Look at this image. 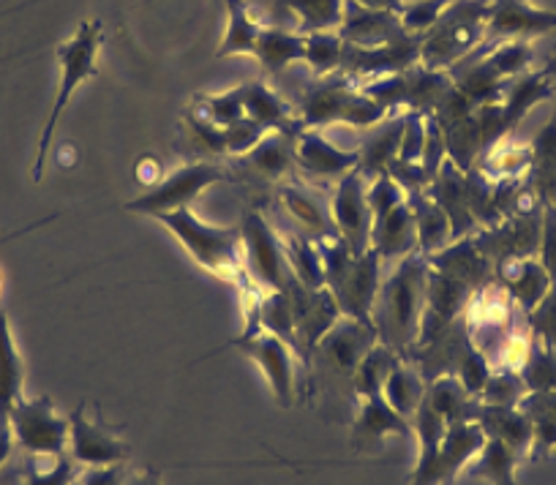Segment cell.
I'll return each instance as SVG.
<instances>
[{
  "instance_id": "12",
  "label": "cell",
  "mask_w": 556,
  "mask_h": 485,
  "mask_svg": "<svg viewBox=\"0 0 556 485\" xmlns=\"http://www.w3.org/2000/svg\"><path fill=\"white\" fill-rule=\"evenodd\" d=\"M292 308H295V328H298V341H301L303 357L312 355L319 346V341L330 333V330L339 324V319L344 317L336 303L333 292L328 286L323 290H306V286L295 284L290 292Z\"/></svg>"
},
{
  "instance_id": "61",
  "label": "cell",
  "mask_w": 556,
  "mask_h": 485,
  "mask_svg": "<svg viewBox=\"0 0 556 485\" xmlns=\"http://www.w3.org/2000/svg\"><path fill=\"white\" fill-rule=\"evenodd\" d=\"M404 3H412V0H404Z\"/></svg>"
},
{
  "instance_id": "10",
  "label": "cell",
  "mask_w": 556,
  "mask_h": 485,
  "mask_svg": "<svg viewBox=\"0 0 556 485\" xmlns=\"http://www.w3.org/2000/svg\"><path fill=\"white\" fill-rule=\"evenodd\" d=\"M368 180L361 173H350L339 178V186L330 200V216H333L336 232L344 240L352 257H363L371 252V227L374 216L366 200Z\"/></svg>"
},
{
  "instance_id": "39",
  "label": "cell",
  "mask_w": 556,
  "mask_h": 485,
  "mask_svg": "<svg viewBox=\"0 0 556 485\" xmlns=\"http://www.w3.org/2000/svg\"><path fill=\"white\" fill-rule=\"evenodd\" d=\"M518 463H521L518 452H513L510 447L502 439H496V436H485L483 450L475 456V461L469 463L467 469L472 477L489 480L491 485H518Z\"/></svg>"
},
{
  "instance_id": "3",
  "label": "cell",
  "mask_w": 556,
  "mask_h": 485,
  "mask_svg": "<svg viewBox=\"0 0 556 485\" xmlns=\"http://www.w3.org/2000/svg\"><path fill=\"white\" fill-rule=\"evenodd\" d=\"M99 50H101V23L99 20H93V23H79L77 30H74V34L63 41V44H58L55 58H58V66H61V82H58L55 101H52L50 117H47L45 129H41L39 151H36L34 169H30V178H34V183H39L41 175H45L47 153H50V148H52L55 126H58V120H61L63 112H66L68 101L74 99V93H77L79 85H85L88 79H93L96 74H99V68H96Z\"/></svg>"
},
{
  "instance_id": "32",
  "label": "cell",
  "mask_w": 556,
  "mask_h": 485,
  "mask_svg": "<svg viewBox=\"0 0 556 485\" xmlns=\"http://www.w3.org/2000/svg\"><path fill=\"white\" fill-rule=\"evenodd\" d=\"M254 58L265 72H287L292 63H303V58H306V36L285 28H262L254 47Z\"/></svg>"
},
{
  "instance_id": "53",
  "label": "cell",
  "mask_w": 556,
  "mask_h": 485,
  "mask_svg": "<svg viewBox=\"0 0 556 485\" xmlns=\"http://www.w3.org/2000/svg\"><path fill=\"white\" fill-rule=\"evenodd\" d=\"M265 135H270L265 126L254 124V120H249V117H240V120H235L232 126H227V129H224L227 153L229 156H249V153L254 151L262 140H265Z\"/></svg>"
},
{
  "instance_id": "41",
  "label": "cell",
  "mask_w": 556,
  "mask_h": 485,
  "mask_svg": "<svg viewBox=\"0 0 556 485\" xmlns=\"http://www.w3.org/2000/svg\"><path fill=\"white\" fill-rule=\"evenodd\" d=\"M285 252L298 284L306 286V290H323L325 265H323V254H319L317 240L306 238V234H287Z\"/></svg>"
},
{
  "instance_id": "57",
  "label": "cell",
  "mask_w": 556,
  "mask_h": 485,
  "mask_svg": "<svg viewBox=\"0 0 556 485\" xmlns=\"http://www.w3.org/2000/svg\"><path fill=\"white\" fill-rule=\"evenodd\" d=\"M126 469L123 463H110V467H88L77 477L79 485H126Z\"/></svg>"
},
{
  "instance_id": "27",
  "label": "cell",
  "mask_w": 556,
  "mask_h": 485,
  "mask_svg": "<svg viewBox=\"0 0 556 485\" xmlns=\"http://www.w3.org/2000/svg\"><path fill=\"white\" fill-rule=\"evenodd\" d=\"M278 196H281L287 216L301 227V234L312 240L339 238L330 210H325L323 202L314 194H308L306 189H301V186H281Z\"/></svg>"
},
{
  "instance_id": "11",
  "label": "cell",
  "mask_w": 556,
  "mask_h": 485,
  "mask_svg": "<svg viewBox=\"0 0 556 485\" xmlns=\"http://www.w3.org/2000/svg\"><path fill=\"white\" fill-rule=\"evenodd\" d=\"M556 30V12L532 0H491L485 17V44L500 41H532Z\"/></svg>"
},
{
  "instance_id": "56",
  "label": "cell",
  "mask_w": 556,
  "mask_h": 485,
  "mask_svg": "<svg viewBox=\"0 0 556 485\" xmlns=\"http://www.w3.org/2000/svg\"><path fill=\"white\" fill-rule=\"evenodd\" d=\"M191 131H194V140L200 142V148L213 156H224L227 153V142H224V129H218L216 124H211L207 117H202L200 112L191 115Z\"/></svg>"
},
{
  "instance_id": "7",
  "label": "cell",
  "mask_w": 556,
  "mask_h": 485,
  "mask_svg": "<svg viewBox=\"0 0 556 485\" xmlns=\"http://www.w3.org/2000/svg\"><path fill=\"white\" fill-rule=\"evenodd\" d=\"M227 180V173H224L218 164L213 162H194L184 164V167L173 169L169 175H164L156 186L139 194L137 200L126 202L123 210L139 213V216H159V213H173L184 210V207H191V202L202 194L211 186Z\"/></svg>"
},
{
  "instance_id": "48",
  "label": "cell",
  "mask_w": 556,
  "mask_h": 485,
  "mask_svg": "<svg viewBox=\"0 0 556 485\" xmlns=\"http://www.w3.org/2000/svg\"><path fill=\"white\" fill-rule=\"evenodd\" d=\"M197 112H200L202 117H207L211 124H216L218 129H227L235 120L245 117L243 88H229L224 90V93L200 95V99H197Z\"/></svg>"
},
{
  "instance_id": "24",
  "label": "cell",
  "mask_w": 556,
  "mask_h": 485,
  "mask_svg": "<svg viewBox=\"0 0 556 485\" xmlns=\"http://www.w3.org/2000/svg\"><path fill=\"white\" fill-rule=\"evenodd\" d=\"M355 85L350 79L325 77L323 82L308 88L301 101V126L303 129H323V126L339 124L341 110H344L346 99H350Z\"/></svg>"
},
{
  "instance_id": "50",
  "label": "cell",
  "mask_w": 556,
  "mask_h": 485,
  "mask_svg": "<svg viewBox=\"0 0 556 485\" xmlns=\"http://www.w3.org/2000/svg\"><path fill=\"white\" fill-rule=\"evenodd\" d=\"M451 3L453 0H412V3H404V9L399 12L401 28L409 36H420L424 39Z\"/></svg>"
},
{
  "instance_id": "55",
  "label": "cell",
  "mask_w": 556,
  "mask_h": 485,
  "mask_svg": "<svg viewBox=\"0 0 556 485\" xmlns=\"http://www.w3.org/2000/svg\"><path fill=\"white\" fill-rule=\"evenodd\" d=\"M538 257L548 270L551 281H556V205H543L540 210V248Z\"/></svg>"
},
{
  "instance_id": "42",
  "label": "cell",
  "mask_w": 556,
  "mask_h": 485,
  "mask_svg": "<svg viewBox=\"0 0 556 485\" xmlns=\"http://www.w3.org/2000/svg\"><path fill=\"white\" fill-rule=\"evenodd\" d=\"M401 355L395 349L384 344H374L366 352V357L361 360V366L352 374V385H355L357 398L361 396H382L384 380L390 376V371L399 366Z\"/></svg>"
},
{
  "instance_id": "44",
  "label": "cell",
  "mask_w": 556,
  "mask_h": 485,
  "mask_svg": "<svg viewBox=\"0 0 556 485\" xmlns=\"http://www.w3.org/2000/svg\"><path fill=\"white\" fill-rule=\"evenodd\" d=\"M480 58L494 68L496 77H502L505 82H513V79H518L521 74L532 72L534 50H532V41L513 39V41H500V44H483Z\"/></svg>"
},
{
  "instance_id": "58",
  "label": "cell",
  "mask_w": 556,
  "mask_h": 485,
  "mask_svg": "<svg viewBox=\"0 0 556 485\" xmlns=\"http://www.w3.org/2000/svg\"><path fill=\"white\" fill-rule=\"evenodd\" d=\"M14 445H17V439H14V431H12V423H9V414H0V467H3L9 458H12Z\"/></svg>"
},
{
  "instance_id": "49",
  "label": "cell",
  "mask_w": 556,
  "mask_h": 485,
  "mask_svg": "<svg viewBox=\"0 0 556 485\" xmlns=\"http://www.w3.org/2000/svg\"><path fill=\"white\" fill-rule=\"evenodd\" d=\"M453 374L458 376V382H462V385L467 387L475 398H480L485 382H489L491 374H494V366H491L489 357H485L483 352L472 344V341H467V344H464V349L458 352L456 366H453Z\"/></svg>"
},
{
  "instance_id": "20",
  "label": "cell",
  "mask_w": 556,
  "mask_h": 485,
  "mask_svg": "<svg viewBox=\"0 0 556 485\" xmlns=\"http://www.w3.org/2000/svg\"><path fill=\"white\" fill-rule=\"evenodd\" d=\"M429 265L434 270H440V273L467 284L469 290H480V286L496 281L494 265H491V259L480 252V246L475 243V234L453 240L451 246L431 254Z\"/></svg>"
},
{
  "instance_id": "1",
  "label": "cell",
  "mask_w": 556,
  "mask_h": 485,
  "mask_svg": "<svg viewBox=\"0 0 556 485\" xmlns=\"http://www.w3.org/2000/svg\"><path fill=\"white\" fill-rule=\"evenodd\" d=\"M426 292H429V257L412 252L401 257L393 273L379 284L371 322L379 344L401 352L417 346L424 328Z\"/></svg>"
},
{
  "instance_id": "45",
  "label": "cell",
  "mask_w": 556,
  "mask_h": 485,
  "mask_svg": "<svg viewBox=\"0 0 556 485\" xmlns=\"http://www.w3.org/2000/svg\"><path fill=\"white\" fill-rule=\"evenodd\" d=\"M529 393H556V349L534 339L527 360L518 369Z\"/></svg>"
},
{
  "instance_id": "59",
  "label": "cell",
  "mask_w": 556,
  "mask_h": 485,
  "mask_svg": "<svg viewBox=\"0 0 556 485\" xmlns=\"http://www.w3.org/2000/svg\"><path fill=\"white\" fill-rule=\"evenodd\" d=\"M361 7L366 9H377V12H393L399 14L404 9V0H355Z\"/></svg>"
},
{
  "instance_id": "37",
  "label": "cell",
  "mask_w": 556,
  "mask_h": 485,
  "mask_svg": "<svg viewBox=\"0 0 556 485\" xmlns=\"http://www.w3.org/2000/svg\"><path fill=\"white\" fill-rule=\"evenodd\" d=\"M521 412L532 423V450L529 458H548L556 450V393H527Z\"/></svg>"
},
{
  "instance_id": "23",
  "label": "cell",
  "mask_w": 556,
  "mask_h": 485,
  "mask_svg": "<svg viewBox=\"0 0 556 485\" xmlns=\"http://www.w3.org/2000/svg\"><path fill=\"white\" fill-rule=\"evenodd\" d=\"M554 93H556V79L551 68H543V72H527L518 79H513L505 90V99L500 101L507 131L513 135V129L521 124L523 117H527L540 101H548Z\"/></svg>"
},
{
  "instance_id": "35",
  "label": "cell",
  "mask_w": 556,
  "mask_h": 485,
  "mask_svg": "<svg viewBox=\"0 0 556 485\" xmlns=\"http://www.w3.org/2000/svg\"><path fill=\"white\" fill-rule=\"evenodd\" d=\"M440 129L442 137H445L447 162L456 164L462 173H469L472 167H478L480 156H483V137H480L475 112L472 115L456 117V120H442Z\"/></svg>"
},
{
  "instance_id": "13",
  "label": "cell",
  "mask_w": 556,
  "mask_h": 485,
  "mask_svg": "<svg viewBox=\"0 0 556 485\" xmlns=\"http://www.w3.org/2000/svg\"><path fill=\"white\" fill-rule=\"evenodd\" d=\"M485 445V431L480 423H447L445 439L429 472L412 485H451Z\"/></svg>"
},
{
  "instance_id": "54",
  "label": "cell",
  "mask_w": 556,
  "mask_h": 485,
  "mask_svg": "<svg viewBox=\"0 0 556 485\" xmlns=\"http://www.w3.org/2000/svg\"><path fill=\"white\" fill-rule=\"evenodd\" d=\"M527 322L534 339L545 341V344L556 349V281L551 284V292L545 295V301L532 314H527Z\"/></svg>"
},
{
  "instance_id": "31",
  "label": "cell",
  "mask_w": 556,
  "mask_h": 485,
  "mask_svg": "<svg viewBox=\"0 0 556 485\" xmlns=\"http://www.w3.org/2000/svg\"><path fill=\"white\" fill-rule=\"evenodd\" d=\"M529 148H532L529 183L543 205H556V112L545 120Z\"/></svg>"
},
{
  "instance_id": "43",
  "label": "cell",
  "mask_w": 556,
  "mask_h": 485,
  "mask_svg": "<svg viewBox=\"0 0 556 485\" xmlns=\"http://www.w3.org/2000/svg\"><path fill=\"white\" fill-rule=\"evenodd\" d=\"M260 328L265 330V333H273L281 341H287L298 355H303L295 328V308H292V301L287 292H265V295H262Z\"/></svg>"
},
{
  "instance_id": "36",
  "label": "cell",
  "mask_w": 556,
  "mask_h": 485,
  "mask_svg": "<svg viewBox=\"0 0 556 485\" xmlns=\"http://www.w3.org/2000/svg\"><path fill=\"white\" fill-rule=\"evenodd\" d=\"M412 431H415V439H417V463L415 469H412L409 485L424 477V474L431 469V463H434L442 439H445L447 420L442 418L429 401H424L420 404V409L415 412V418H412Z\"/></svg>"
},
{
  "instance_id": "9",
  "label": "cell",
  "mask_w": 556,
  "mask_h": 485,
  "mask_svg": "<svg viewBox=\"0 0 556 485\" xmlns=\"http://www.w3.org/2000/svg\"><path fill=\"white\" fill-rule=\"evenodd\" d=\"M235 346L249 360L256 362V369L262 371L265 382L270 385V393L278 407L287 409L298 401V352L287 341L260 330L254 335H240Z\"/></svg>"
},
{
  "instance_id": "28",
  "label": "cell",
  "mask_w": 556,
  "mask_h": 485,
  "mask_svg": "<svg viewBox=\"0 0 556 485\" xmlns=\"http://www.w3.org/2000/svg\"><path fill=\"white\" fill-rule=\"evenodd\" d=\"M25 398V366L14 341L9 314L0 308V414H9Z\"/></svg>"
},
{
  "instance_id": "46",
  "label": "cell",
  "mask_w": 556,
  "mask_h": 485,
  "mask_svg": "<svg viewBox=\"0 0 556 485\" xmlns=\"http://www.w3.org/2000/svg\"><path fill=\"white\" fill-rule=\"evenodd\" d=\"M303 63L323 79L339 74L341 63H344V39L339 36V30H330V34H308Z\"/></svg>"
},
{
  "instance_id": "62",
  "label": "cell",
  "mask_w": 556,
  "mask_h": 485,
  "mask_svg": "<svg viewBox=\"0 0 556 485\" xmlns=\"http://www.w3.org/2000/svg\"><path fill=\"white\" fill-rule=\"evenodd\" d=\"M74 485H79V483H74Z\"/></svg>"
},
{
  "instance_id": "22",
  "label": "cell",
  "mask_w": 556,
  "mask_h": 485,
  "mask_svg": "<svg viewBox=\"0 0 556 485\" xmlns=\"http://www.w3.org/2000/svg\"><path fill=\"white\" fill-rule=\"evenodd\" d=\"M240 88H243V106L249 120L265 126L267 131H281V135L292 137L301 135V117L295 115V110L276 90L267 88L262 79H251V82L240 85Z\"/></svg>"
},
{
  "instance_id": "15",
  "label": "cell",
  "mask_w": 556,
  "mask_h": 485,
  "mask_svg": "<svg viewBox=\"0 0 556 485\" xmlns=\"http://www.w3.org/2000/svg\"><path fill=\"white\" fill-rule=\"evenodd\" d=\"M496 284L510 295V301L516 303V308H521V314H532L540 303L545 301V295L551 292V276L543 268L540 257H513L505 259L494 268Z\"/></svg>"
},
{
  "instance_id": "30",
  "label": "cell",
  "mask_w": 556,
  "mask_h": 485,
  "mask_svg": "<svg viewBox=\"0 0 556 485\" xmlns=\"http://www.w3.org/2000/svg\"><path fill=\"white\" fill-rule=\"evenodd\" d=\"M426 401L447 420V423H478L480 398H475L467 387L458 382L456 374H440L429 382Z\"/></svg>"
},
{
  "instance_id": "21",
  "label": "cell",
  "mask_w": 556,
  "mask_h": 485,
  "mask_svg": "<svg viewBox=\"0 0 556 485\" xmlns=\"http://www.w3.org/2000/svg\"><path fill=\"white\" fill-rule=\"evenodd\" d=\"M371 252H377L379 259H401L417 252V227L409 200L374 216Z\"/></svg>"
},
{
  "instance_id": "40",
  "label": "cell",
  "mask_w": 556,
  "mask_h": 485,
  "mask_svg": "<svg viewBox=\"0 0 556 485\" xmlns=\"http://www.w3.org/2000/svg\"><path fill=\"white\" fill-rule=\"evenodd\" d=\"M243 158L256 169V173L265 175V178H285V175L292 173V167H298L295 137L281 135V131H270V135H265V140Z\"/></svg>"
},
{
  "instance_id": "60",
  "label": "cell",
  "mask_w": 556,
  "mask_h": 485,
  "mask_svg": "<svg viewBox=\"0 0 556 485\" xmlns=\"http://www.w3.org/2000/svg\"><path fill=\"white\" fill-rule=\"evenodd\" d=\"M126 485H162L156 477H148V474H137V477H128Z\"/></svg>"
},
{
  "instance_id": "17",
  "label": "cell",
  "mask_w": 556,
  "mask_h": 485,
  "mask_svg": "<svg viewBox=\"0 0 556 485\" xmlns=\"http://www.w3.org/2000/svg\"><path fill=\"white\" fill-rule=\"evenodd\" d=\"M404 34L406 30L401 28L399 14L377 12V9L361 7L355 0H344V20H341L339 36L346 47L374 50V47H384L401 39Z\"/></svg>"
},
{
  "instance_id": "26",
  "label": "cell",
  "mask_w": 556,
  "mask_h": 485,
  "mask_svg": "<svg viewBox=\"0 0 556 485\" xmlns=\"http://www.w3.org/2000/svg\"><path fill=\"white\" fill-rule=\"evenodd\" d=\"M417 227V252L431 257L453 243V227L447 213L429 196V191H412L406 194Z\"/></svg>"
},
{
  "instance_id": "47",
  "label": "cell",
  "mask_w": 556,
  "mask_h": 485,
  "mask_svg": "<svg viewBox=\"0 0 556 485\" xmlns=\"http://www.w3.org/2000/svg\"><path fill=\"white\" fill-rule=\"evenodd\" d=\"M527 385H523L521 374L513 369H500L491 374V380L485 382L483 393H480V404L485 407H505L516 409L521 407V401L527 398Z\"/></svg>"
},
{
  "instance_id": "4",
  "label": "cell",
  "mask_w": 556,
  "mask_h": 485,
  "mask_svg": "<svg viewBox=\"0 0 556 485\" xmlns=\"http://www.w3.org/2000/svg\"><path fill=\"white\" fill-rule=\"evenodd\" d=\"M325 265V286L333 292L341 314L361 322H371L374 301L379 292V265L377 252H366L363 257H352L341 238L317 240ZM374 324V322H371Z\"/></svg>"
},
{
  "instance_id": "34",
  "label": "cell",
  "mask_w": 556,
  "mask_h": 485,
  "mask_svg": "<svg viewBox=\"0 0 556 485\" xmlns=\"http://www.w3.org/2000/svg\"><path fill=\"white\" fill-rule=\"evenodd\" d=\"M262 34L260 20L251 14L245 0H227V25H224L222 44H218V58H235V55H251L254 58L256 39Z\"/></svg>"
},
{
  "instance_id": "8",
  "label": "cell",
  "mask_w": 556,
  "mask_h": 485,
  "mask_svg": "<svg viewBox=\"0 0 556 485\" xmlns=\"http://www.w3.org/2000/svg\"><path fill=\"white\" fill-rule=\"evenodd\" d=\"M14 439L36 458H55L68 452V418L55 412L50 398H23L9 412Z\"/></svg>"
},
{
  "instance_id": "33",
  "label": "cell",
  "mask_w": 556,
  "mask_h": 485,
  "mask_svg": "<svg viewBox=\"0 0 556 485\" xmlns=\"http://www.w3.org/2000/svg\"><path fill=\"white\" fill-rule=\"evenodd\" d=\"M426 393H429V382H426L424 371L409 366V362L399 360L390 376L384 380L382 398L395 409L399 414H404L412 423L415 412L420 409V404L426 401Z\"/></svg>"
},
{
  "instance_id": "25",
  "label": "cell",
  "mask_w": 556,
  "mask_h": 485,
  "mask_svg": "<svg viewBox=\"0 0 556 485\" xmlns=\"http://www.w3.org/2000/svg\"><path fill=\"white\" fill-rule=\"evenodd\" d=\"M406 112H393V115L379 124L377 135H371L366 140V145L361 148V164H357V173L366 180L379 178V175H388L390 167L399 162V148H401V135H404Z\"/></svg>"
},
{
  "instance_id": "14",
  "label": "cell",
  "mask_w": 556,
  "mask_h": 485,
  "mask_svg": "<svg viewBox=\"0 0 556 485\" xmlns=\"http://www.w3.org/2000/svg\"><path fill=\"white\" fill-rule=\"evenodd\" d=\"M68 456L77 467H110L128 458V445L101 423H93L83 414V409L68 418Z\"/></svg>"
},
{
  "instance_id": "6",
  "label": "cell",
  "mask_w": 556,
  "mask_h": 485,
  "mask_svg": "<svg viewBox=\"0 0 556 485\" xmlns=\"http://www.w3.org/2000/svg\"><path fill=\"white\" fill-rule=\"evenodd\" d=\"M245 279L262 292H290L298 284L287 263L285 238L260 210H249L240 221Z\"/></svg>"
},
{
  "instance_id": "2",
  "label": "cell",
  "mask_w": 556,
  "mask_h": 485,
  "mask_svg": "<svg viewBox=\"0 0 556 485\" xmlns=\"http://www.w3.org/2000/svg\"><path fill=\"white\" fill-rule=\"evenodd\" d=\"M153 218L178 238V243L186 248V254H189L202 270L213 273L216 279L232 281V284H249V279H245L240 227H216V224H205L191 207L173 213H159V216Z\"/></svg>"
},
{
  "instance_id": "5",
  "label": "cell",
  "mask_w": 556,
  "mask_h": 485,
  "mask_svg": "<svg viewBox=\"0 0 556 485\" xmlns=\"http://www.w3.org/2000/svg\"><path fill=\"white\" fill-rule=\"evenodd\" d=\"M491 0H453L434 28L420 41V63L434 72H451L485 44V17Z\"/></svg>"
},
{
  "instance_id": "38",
  "label": "cell",
  "mask_w": 556,
  "mask_h": 485,
  "mask_svg": "<svg viewBox=\"0 0 556 485\" xmlns=\"http://www.w3.org/2000/svg\"><path fill=\"white\" fill-rule=\"evenodd\" d=\"M276 9L295 14L303 36L339 30L344 20V0H276Z\"/></svg>"
},
{
  "instance_id": "29",
  "label": "cell",
  "mask_w": 556,
  "mask_h": 485,
  "mask_svg": "<svg viewBox=\"0 0 556 485\" xmlns=\"http://www.w3.org/2000/svg\"><path fill=\"white\" fill-rule=\"evenodd\" d=\"M478 423L480 429L485 431V436L502 439L513 452H518V458L529 456V450H532V423H529L527 414L521 412V407L505 409L480 404Z\"/></svg>"
},
{
  "instance_id": "16",
  "label": "cell",
  "mask_w": 556,
  "mask_h": 485,
  "mask_svg": "<svg viewBox=\"0 0 556 485\" xmlns=\"http://www.w3.org/2000/svg\"><path fill=\"white\" fill-rule=\"evenodd\" d=\"M388 436L412 439L415 431L404 414L395 412L382 396H361L357 398V414L352 423V445L357 450H371Z\"/></svg>"
},
{
  "instance_id": "18",
  "label": "cell",
  "mask_w": 556,
  "mask_h": 485,
  "mask_svg": "<svg viewBox=\"0 0 556 485\" xmlns=\"http://www.w3.org/2000/svg\"><path fill=\"white\" fill-rule=\"evenodd\" d=\"M295 162L303 173L317 175V178H344L355 173L361 164V151H344L333 145L319 129H303L295 137Z\"/></svg>"
},
{
  "instance_id": "19",
  "label": "cell",
  "mask_w": 556,
  "mask_h": 485,
  "mask_svg": "<svg viewBox=\"0 0 556 485\" xmlns=\"http://www.w3.org/2000/svg\"><path fill=\"white\" fill-rule=\"evenodd\" d=\"M374 344H379V335L371 322L341 317L339 324H336V328L319 341L317 349L333 362V369H339L341 374L352 376L357 366H361L363 357H366V352L371 349Z\"/></svg>"
},
{
  "instance_id": "52",
  "label": "cell",
  "mask_w": 556,
  "mask_h": 485,
  "mask_svg": "<svg viewBox=\"0 0 556 485\" xmlns=\"http://www.w3.org/2000/svg\"><path fill=\"white\" fill-rule=\"evenodd\" d=\"M424 148H426V115L406 112L404 135H401V148H399V162L395 164L415 167V164L424 162Z\"/></svg>"
},
{
  "instance_id": "51",
  "label": "cell",
  "mask_w": 556,
  "mask_h": 485,
  "mask_svg": "<svg viewBox=\"0 0 556 485\" xmlns=\"http://www.w3.org/2000/svg\"><path fill=\"white\" fill-rule=\"evenodd\" d=\"M77 469V461L68 452L50 458V467H39L34 458L28 474H25V485H74L79 477Z\"/></svg>"
}]
</instances>
